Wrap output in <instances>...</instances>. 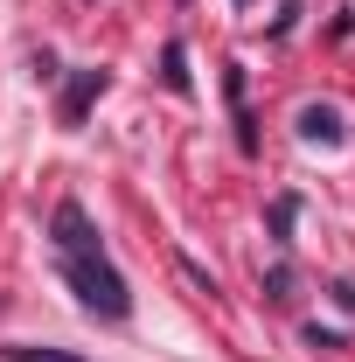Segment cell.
<instances>
[{
    "mask_svg": "<svg viewBox=\"0 0 355 362\" xmlns=\"http://www.w3.org/2000/svg\"><path fill=\"white\" fill-rule=\"evenodd\" d=\"M98 90H105V70H77V77H70V90H63V126L84 119V105L98 98Z\"/></svg>",
    "mask_w": 355,
    "mask_h": 362,
    "instance_id": "obj_3",
    "label": "cell"
},
{
    "mask_svg": "<svg viewBox=\"0 0 355 362\" xmlns=\"http://www.w3.org/2000/svg\"><path fill=\"white\" fill-rule=\"evenodd\" d=\"M300 139H307V146H334V139H342V112H334V105H307V112H300Z\"/></svg>",
    "mask_w": 355,
    "mask_h": 362,
    "instance_id": "obj_2",
    "label": "cell"
},
{
    "mask_svg": "<svg viewBox=\"0 0 355 362\" xmlns=\"http://www.w3.org/2000/svg\"><path fill=\"white\" fill-rule=\"evenodd\" d=\"M286 286H293V272H286V265H272V279H265V293H272V300H293V293H286Z\"/></svg>",
    "mask_w": 355,
    "mask_h": 362,
    "instance_id": "obj_6",
    "label": "cell"
},
{
    "mask_svg": "<svg viewBox=\"0 0 355 362\" xmlns=\"http://www.w3.org/2000/svg\"><path fill=\"white\" fill-rule=\"evenodd\" d=\"M63 279L77 286V300H84L91 314H105V320H126V314H133V293H126V279L112 272L105 244H84V251H63Z\"/></svg>",
    "mask_w": 355,
    "mask_h": 362,
    "instance_id": "obj_1",
    "label": "cell"
},
{
    "mask_svg": "<svg viewBox=\"0 0 355 362\" xmlns=\"http://www.w3.org/2000/svg\"><path fill=\"white\" fill-rule=\"evenodd\" d=\"M168 90H188V70H181V42H168Z\"/></svg>",
    "mask_w": 355,
    "mask_h": 362,
    "instance_id": "obj_5",
    "label": "cell"
},
{
    "mask_svg": "<svg viewBox=\"0 0 355 362\" xmlns=\"http://www.w3.org/2000/svg\"><path fill=\"white\" fill-rule=\"evenodd\" d=\"M0 356L7 362H84V356H70V349H35V341H7Z\"/></svg>",
    "mask_w": 355,
    "mask_h": 362,
    "instance_id": "obj_4",
    "label": "cell"
}]
</instances>
